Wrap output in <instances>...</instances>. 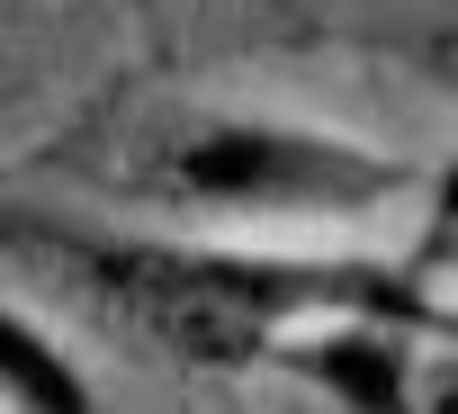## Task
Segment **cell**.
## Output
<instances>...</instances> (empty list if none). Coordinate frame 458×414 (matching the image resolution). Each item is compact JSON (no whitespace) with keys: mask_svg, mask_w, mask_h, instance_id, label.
<instances>
[{"mask_svg":"<svg viewBox=\"0 0 458 414\" xmlns=\"http://www.w3.org/2000/svg\"><path fill=\"white\" fill-rule=\"evenodd\" d=\"M431 351L440 333L404 315H324L288 333L279 369L306 378L333 414H431Z\"/></svg>","mask_w":458,"mask_h":414,"instance_id":"obj_3","label":"cell"},{"mask_svg":"<svg viewBox=\"0 0 458 414\" xmlns=\"http://www.w3.org/2000/svg\"><path fill=\"white\" fill-rule=\"evenodd\" d=\"M0 405H10V414H99L72 342L37 315V298H19L10 333H0Z\"/></svg>","mask_w":458,"mask_h":414,"instance_id":"obj_4","label":"cell"},{"mask_svg":"<svg viewBox=\"0 0 458 414\" xmlns=\"http://www.w3.org/2000/svg\"><path fill=\"white\" fill-rule=\"evenodd\" d=\"M64 180L108 207H144L162 226H207V235H270V226H377L395 207L431 198V171L324 126V117H279V108H135L81 126V153L64 144Z\"/></svg>","mask_w":458,"mask_h":414,"instance_id":"obj_2","label":"cell"},{"mask_svg":"<svg viewBox=\"0 0 458 414\" xmlns=\"http://www.w3.org/2000/svg\"><path fill=\"white\" fill-rule=\"evenodd\" d=\"M10 253L19 271H55L117 333H144L180 369H279L288 333L324 315H404L458 342V306L431 298V271L413 253L369 262V253H288L252 235H207V226H108L72 207L55 217L28 189L10 198Z\"/></svg>","mask_w":458,"mask_h":414,"instance_id":"obj_1","label":"cell"},{"mask_svg":"<svg viewBox=\"0 0 458 414\" xmlns=\"http://www.w3.org/2000/svg\"><path fill=\"white\" fill-rule=\"evenodd\" d=\"M440 73H449V99H458V46H440ZM413 262L422 271H449L458 262V153H449V171H431V226H422Z\"/></svg>","mask_w":458,"mask_h":414,"instance_id":"obj_5","label":"cell"}]
</instances>
